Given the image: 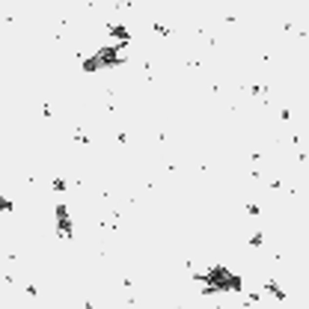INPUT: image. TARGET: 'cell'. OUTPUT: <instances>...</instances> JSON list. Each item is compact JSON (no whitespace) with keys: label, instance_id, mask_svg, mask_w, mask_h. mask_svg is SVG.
<instances>
[{"label":"cell","instance_id":"1","mask_svg":"<svg viewBox=\"0 0 309 309\" xmlns=\"http://www.w3.org/2000/svg\"><path fill=\"white\" fill-rule=\"evenodd\" d=\"M0 211H12V202L6 196H0Z\"/></svg>","mask_w":309,"mask_h":309}]
</instances>
